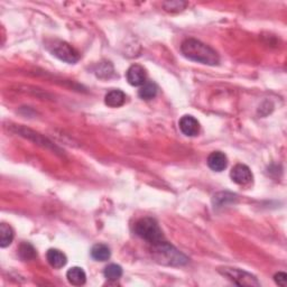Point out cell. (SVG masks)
<instances>
[{
  "label": "cell",
  "mask_w": 287,
  "mask_h": 287,
  "mask_svg": "<svg viewBox=\"0 0 287 287\" xmlns=\"http://www.w3.org/2000/svg\"><path fill=\"white\" fill-rule=\"evenodd\" d=\"M152 253L157 263L166 266H183L189 261V258L184 253L178 251L175 247L165 240L160 244L153 245Z\"/></svg>",
  "instance_id": "obj_2"
},
{
  "label": "cell",
  "mask_w": 287,
  "mask_h": 287,
  "mask_svg": "<svg viewBox=\"0 0 287 287\" xmlns=\"http://www.w3.org/2000/svg\"><path fill=\"white\" fill-rule=\"evenodd\" d=\"M14 230L7 223L0 224V246L1 248H6L9 246L14 240Z\"/></svg>",
  "instance_id": "obj_14"
},
{
  "label": "cell",
  "mask_w": 287,
  "mask_h": 287,
  "mask_svg": "<svg viewBox=\"0 0 287 287\" xmlns=\"http://www.w3.org/2000/svg\"><path fill=\"white\" fill-rule=\"evenodd\" d=\"M207 166L214 172H222V170L227 167L228 159L221 152H213L211 153L209 157H207Z\"/></svg>",
  "instance_id": "obj_9"
},
{
  "label": "cell",
  "mask_w": 287,
  "mask_h": 287,
  "mask_svg": "<svg viewBox=\"0 0 287 287\" xmlns=\"http://www.w3.org/2000/svg\"><path fill=\"white\" fill-rule=\"evenodd\" d=\"M237 201V195L229 192H220L213 197V205L215 207L227 206Z\"/></svg>",
  "instance_id": "obj_15"
},
{
  "label": "cell",
  "mask_w": 287,
  "mask_h": 287,
  "mask_svg": "<svg viewBox=\"0 0 287 287\" xmlns=\"http://www.w3.org/2000/svg\"><path fill=\"white\" fill-rule=\"evenodd\" d=\"M231 180L236 184L239 185H248L250 184L253 180V175L250 168L245 164H237L234 168L231 169L230 173Z\"/></svg>",
  "instance_id": "obj_6"
},
{
  "label": "cell",
  "mask_w": 287,
  "mask_h": 287,
  "mask_svg": "<svg viewBox=\"0 0 287 287\" xmlns=\"http://www.w3.org/2000/svg\"><path fill=\"white\" fill-rule=\"evenodd\" d=\"M181 52L186 59L205 65H218L220 57L209 45L195 39H188L181 44Z\"/></svg>",
  "instance_id": "obj_1"
},
{
  "label": "cell",
  "mask_w": 287,
  "mask_h": 287,
  "mask_svg": "<svg viewBox=\"0 0 287 287\" xmlns=\"http://www.w3.org/2000/svg\"><path fill=\"white\" fill-rule=\"evenodd\" d=\"M124 101H126V94L122 90H111L105 97L106 105L111 108L122 107Z\"/></svg>",
  "instance_id": "obj_11"
},
{
  "label": "cell",
  "mask_w": 287,
  "mask_h": 287,
  "mask_svg": "<svg viewBox=\"0 0 287 287\" xmlns=\"http://www.w3.org/2000/svg\"><path fill=\"white\" fill-rule=\"evenodd\" d=\"M114 73V68L112 65L109 63V62H102L97 66V70H95V74L97 77L101 78V79H107L110 78Z\"/></svg>",
  "instance_id": "obj_19"
},
{
  "label": "cell",
  "mask_w": 287,
  "mask_h": 287,
  "mask_svg": "<svg viewBox=\"0 0 287 287\" xmlns=\"http://www.w3.org/2000/svg\"><path fill=\"white\" fill-rule=\"evenodd\" d=\"M110 249L108 246L103 244H97L94 245L91 249V257L97 261H106L110 258Z\"/></svg>",
  "instance_id": "obj_13"
},
{
  "label": "cell",
  "mask_w": 287,
  "mask_h": 287,
  "mask_svg": "<svg viewBox=\"0 0 287 287\" xmlns=\"http://www.w3.org/2000/svg\"><path fill=\"white\" fill-rule=\"evenodd\" d=\"M48 264L54 268H62L68 263V258L65 253L62 252L59 249H49L46 253Z\"/></svg>",
  "instance_id": "obj_10"
},
{
  "label": "cell",
  "mask_w": 287,
  "mask_h": 287,
  "mask_svg": "<svg viewBox=\"0 0 287 287\" xmlns=\"http://www.w3.org/2000/svg\"><path fill=\"white\" fill-rule=\"evenodd\" d=\"M178 126H180L181 131L185 136L194 137L200 132V123L198 119H195L193 116L185 115L180 119L178 122Z\"/></svg>",
  "instance_id": "obj_8"
},
{
  "label": "cell",
  "mask_w": 287,
  "mask_h": 287,
  "mask_svg": "<svg viewBox=\"0 0 287 287\" xmlns=\"http://www.w3.org/2000/svg\"><path fill=\"white\" fill-rule=\"evenodd\" d=\"M66 278L74 286H81L86 281L85 272L81 267H72L66 273Z\"/></svg>",
  "instance_id": "obj_12"
},
{
  "label": "cell",
  "mask_w": 287,
  "mask_h": 287,
  "mask_svg": "<svg viewBox=\"0 0 287 287\" xmlns=\"http://www.w3.org/2000/svg\"><path fill=\"white\" fill-rule=\"evenodd\" d=\"M127 81L132 86H141L146 83V72L143 66L138 64L131 65L126 72Z\"/></svg>",
  "instance_id": "obj_7"
},
{
  "label": "cell",
  "mask_w": 287,
  "mask_h": 287,
  "mask_svg": "<svg viewBox=\"0 0 287 287\" xmlns=\"http://www.w3.org/2000/svg\"><path fill=\"white\" fill-rule=\"evenodd\" d=\"M18 253L23 260H32L37 256V252L35 248L28 243H23L19 246Z\"/></svg>",
  "instance_id": "obj_17"
},
{
  "label": "cell",
  "mask_w": 287,
  "mask_h": 287,
  "mask_svg": "<svg viewBox=\"0 0 287 287\" xmlns=\"http://www.w3.org/2000/svg\"><path fill=\"white\" fill-rule=\"evenodd\" d=\"M157 85L154 82H146L144 85H141L138 91V95L143 100H152L156 97L157 94Z\"/></svg>",
  "instance_id": "obj_16"
},
{
  "label": "cell",
  "mask_w": 287,
  "mask_h": 287,
  "mask_svg": "<svg viewBox=\"0 0 287 287\" xmlns=\"http://www.w3.org/2000/svg\"><path fill=\"white\" fill-rule=\"evenodd\" d=\"M274 280H275L277 285L285 287L286 286V283H287V275H286V273L280 272V273L275 274V276H274Z\"/></svg>",
  "instance_id": "obj_21"
},
{
  "label": "cell",
  "mask_w": 287,
  "mask_h": 287,
  "mask_svg": "<svg viewBox=\"0 0 287 287\" xmlns=\"http://www.w3.org/2000/svg\"><path fill=\"white\" fill-rule=\"evenodd\" d=\"M218 272L222 276L227 277L229 281H231L235 284L239 286H260V283L258 282L257 278L251 275L250 273L245 272L239 268L232 267H220Z\"/></svg>",
  "instance_id": "obj_5"
},
{
  "label": "cell",
  "mask_w": 287,
  "mask_h": 287,
  "mask_svg": "<svg viewBox=\"0 0 287 287\" xmlns=\"http://www.w3.org/2000/svg\"><path fill=\"white\" fill-rule=\"evenodd\" d=\"M47 48L52 53V55L69 64H74L80 60V54L77 49L64 41L52 40L47 44Z\"/></svg>",
  "instance_id": "obj_4"
},
{
  "label": "cell",
  "mask_w": 287,
  "mask_h": 287,
  "mask_svg": "<svg viewBox=\"0 0 287 287\" xmlns=\"http://www.w3.org/2000/svg\"><path fill=\"white\" fill-rule=\"evenodd\" d=\"M186 6V2L182 1H167L164 2V8L167 11H181L184 9Z\"/></svg>",
  "instance_id": "obj_20"
},
{
  "label": "cell",
  "mask_w": 287,
  "mask_h": 287,
  "mask_svg": "<svg viewBox=\"0 0 287 287\" xmlns=\"http://www.w3.org/2000/svg\"><path fill=\"white\" fill-rule=\"evenodd\" d=\"M105 276L110 281H118L123 276V268L117 264L108 265L105 268Z\"/></svg>",
  "instance_id": "obj_18"
},
{
  "label": "cell",
  "mask_w": 287,
  "mask_h": 287,
  "mask_svg": "<svg viewBox=\"0 0 287 287\" xmlns=\"http://www.w3.org/2000/svg\"><path fill=\"white\" fill-rule=\"evenodd\" d=\"M135 234L140 237L141 239L151 244L152 246L165 240L163 231L160 228L159 223H157L155 219L149 217L140 219L136 222Z\"/></svg>",
  "instance_id": "obj_3"
}]
</instances>
